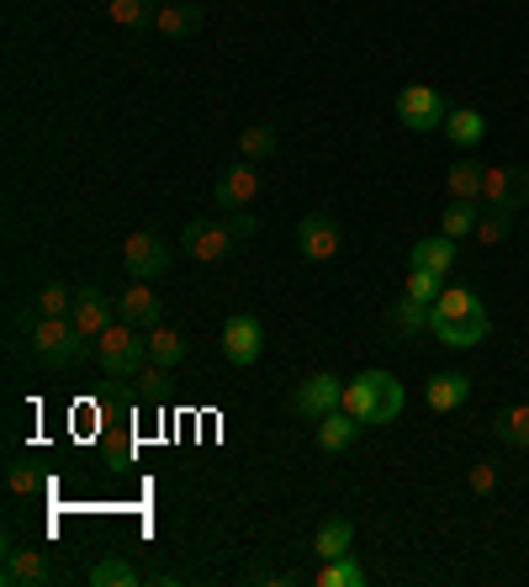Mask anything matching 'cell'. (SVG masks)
<instances>
[{"instance_id":"cell-1","label":"cell","mask_w":529,"mask_h":587,"mask_svg":"<svg viewBox=\"0 0 529 587\" xmlns=\"http://www.w3.org/2000/svg\"><path fill=\"white\" fill-rule=\"evenodd\" d=\"M429 334H434L440 345H450V350H477L492 334V317L466 286H445V291L429 302Z\"/></svg>"},{"instance_id":"cell-2","label":"cell","mask_w":529,"mask_h":587,"mask_svg":"<svg viewBox=\"0 0 529 587\" xmlns=\"http://www.w3.org/2000/svg\"><path fill=\"white\" fill-rule=\"evenodd\" d=\"M254 217L249 212H223V217H197V223H186V234H180V243H186V254H197L202 265H217V260H228L244 238H254Z\"/></svg>"},{"instance_id":"cell-3","label":"cell","mask_w":529,"mask_h":587,"mask_svg":"<svg viewBox=\"0 0 529 587\" xmlns=\"http://www.w3.org/2000/svg\"><path fill=\"white\" fill-rule=\"evenodd\" d=\"M344 413H355L361 424H392L403 413V382L392 371H361L355 382H344Z\"/></svg>"},{"instance_id":"cell-4","label":"cell","mask_w":529,"mask_h":587,"mask_svg":"<svg viewBox=\"0 0 529 587\" xmlns=\"http://www.w3.org/2000/svg\"><path fill=\"white\" fill-rule=\"evenodd\" d=\"M96 354H101V371L112 382H138V371L149 365V334L133 328V323H106L101 339H96Z\"/></svg>"},{"instance_id":"cell-5","label":"cell","mask_w":529,"mask_h":587,"mask_svg":"<svg viewBox=\"0 0 529 587\" xmlns=\"http://www.w3.org/2000/svg\"><path fill=\"white\" fill-rule=\"evenodd\" d=\"M27 345H33V360H38V365H48V371H64V365H75L80 354L96 350L90 339H80L75 317H33V328H27Z\"/></svg>"},{"instance_id":"cell-6","label":"cell","mask_w":529,"mask_h":587,"mask_svg":"<svg viewBox=\"0 0 529 587\" xmlns=\"http://www.w3.org/2000/svg\"><path fill=\"white\" fill-rule=\"evenodd\" d=\"M344 408V382L339 376H328V371H313V376H302L297 391H291V413L297 419H313V424H324L328 413H339Z\"/></svg>"},{"instance_id":"cell-7","label":"cell","mask_w":529,"mask_h":587,"mask_svg":"<svg viewBox=\"0 0 529 587\" xmlns=\"http://www.w3.org/2000/svg\"><path fill=\"white\" fill-rule=\"evenodd\" d=\"M445 117H450V107L434 85H403V96H398V122H403L407 133H434V127H445Z\"/></svg>"},{"instance_id":"cell-8","label":"cell","mask_w":529,"mask_h":587,"mask_svg":"<svg viewBox=\"0 0 529 587\" xmlns=\"http://www.w3.org/2000/svg\"><path fill=\"white\" fill-rule=\"evenodd\" d=\"M482 201H488V207H503V212L529 207V170L525 164H488V175H482Z\"/></svg>"},{"instance_id":"cell-9","label":"cell","mask_w":529,"mask_h":587,"mask_svg":"<svg viewBox=\"0 0 529 587\" xmlns=\"http://www.w3.org/2000/svg\"><path fill=\"white\" fill-rule=\"evenodd\" d=\"M123 265L133 280H160L169 271V243L160 234H149V228H138V234H127L123 243Z\"/></svg>"},{"instance_id":"cell-10","label":"cell","mask_w":529,"mask_h":587,"mask_svg":"<svg viewBox=\"0 0 529 587\" xmlns=\"http://www.w3.org/2000/svg\"><path fill=\"white\" fill-rule=\"evenodd\" d=\"M260 350H265V323L254 313H234L223 323V354H228V365L249 371L260 360Z\"/></svg>"},{"instance_id":"cell-11","label":"cell","mask_w":529,"mask_h":587,"mask_svg":"<svg viewBox=\"0 0 529 587\" xmlns=\"http://www.w3.org/2000/svg\"><path fill=\"white\" fill-rule=\"evenodd\" d=\"M70 317H75L80 339H90V345H96V339H101V328L117 317V302H112L101 286H80V291H75V313H70Z\"/></svg>"},{"instance_id":"cell-12","label":"cell","mask_w":529,"mask_h":587,"mask_svg":"<svg viewBox=\"0 0 529 587\" xmlns=\"http://www.w3.org/2000/svg\"><path fill=\"white\" fill-rule=\"evenodd\" d=\"M254 196H260V170L249 159H239L234 170H223V180H217V207L223 212H249Z\"/></svg>"},{"instance_id":"cell-13","label":"cell","mask_w":529,"mask_h":587,"mask_svg":"<svg viewBox=\"0 0 529 587\" xmlns=\"http://www.w3.org/2000/svg\"><path fill=\"white\" fill-rule=\"evenodd\" d=\"M297 249H302V260H313V265H324L339 254V228L328 223L324 212H307L302 223H297Z\"/></svg>"},{"instance_id":"cell-14","label":"cell","mask_w":529,"mask_h":587,"mask_svg":"<svg viewBox=\"0 0 529 587\" xmlns=\"http://www.w3.org/2000/svg\"><path fill=\"white\" fill-rule=\"evenodd\" d=\"M59 572L48 566V555L42 550H16V546H5V572H0V583L5 587H42V583H53Z\"/></svg>"},{"instance_id":"cell-15","label":"cell","mask_w":529,"mask_h":587,"mask_svg":"<svg viewBox=\"0 0 529 587\" xmlns=\"http://www.w3.org/2000/svg\"><path fill=\"white\" fill-rule=\"evenodd\" d=\"M202 22H206L202 0H169V5H160V16H154V33L180 42V38H191V33H202Z\"/></svg>"},{"instance_id":"cell-16","label":"cell","mask_w":529,"mask_h":587,"mask_svg":"<svg viewBox=\"0 0 529 587\" xmlns=\"http://www.w3.org/2000/svg\"><path fill=\"white\" fill-rule=\"evenodd\" d=\"M117 313H123V323H133V328H160V297H154V286L149 280H133L123 297H117Z\"/></svg>"},{"instance_id":"cell-17","label":"cell","mask_w":529,"mask_h":587,"mask_svg":"<svg viewBox=\"0 0 529 587\" xmlns=\"http://www.w3.org/2000/svg\"><path fill=\"white\" fill-rule=\"evenodd\" d=\"M424 397H429L434 413H455V408L471 397V376H461V371H440V376H429Z\"/></svg>"},{"instance_id":"cell-18","label":"cell","mask_w":529,"mask_h":587,"mask_svg":"<svg viewBox=\"0 0 529 587\" xmlns=\"http://www.w3.org/2000/svg\"><path fill=\"white\" fill-rule=\"evenodd\" d=\"M361 429H366V424H361L355 413H344V408H339V413H328L324 424H318V445H324L328 455H344V450L361 439Z\"/></svg>"},{"instance_id":"cell-19","label":"cell","mask_w":529,"mask_h":587,"mask_svg":"<svg viewBox=\"0 0 529 587\" xmlns=\"http://www.w3.org/2000/svg\"><path fill=\"white\" fill-rule=\"evenodd\" d=\"M106 16H112L123 33H154L160 0H106Z\"/></svg>"},{"instance_id":"cell-20","label":"cell","mask_w":529,"mask_h":587,"mask_svg":"<svg viewBox=\"0 0 529 587\" xmlns=\"http://www.w3.org/2000/svg\"><path fill=\"white\" fill-rule=\"evenodd\" d=\"M445 138L450 143H461V149H477V143L488 138V117H482L477 107H461V112H450L445 117Z\"/></svg>"},{"instance_id":"cell-21","label":"cell","mask_w":529,"mask_h":587,"mask_svg":"<svg viewBox=\"0 0 529 587\" xmlns=\"http://www.w3.org/2000/svg\"><path fill=\"white\" fill-rule=\"evenodd\" d=\"M318 587H366V566L355 561V550L328 555L324 566H318Z\"/></svg>"},{"instance_id":"cell-22","label":"cell","mask_w":529,"mask_h":587,"mask_svg":"<svg viewBox=\"0 0 529 587\" xmlns=\"http://www.w3.org/2000/svg\"><path fill=\"white\" fill-rule=\"evenodd\" d=\"M482 175H488V164H477V159H461V164H455V170L445 175L450 201H482Z\"/></svg>"},{"instance_id":"cell-23","label":"cell","mask_w":529,"mask_h":587,"mask_svg":"<svg viewBox=\"0 0 529 587\" xmlns=\"http://www.w3.org/2000/svg\"><path fill=\"white\" fill-rule=\"evenodd\" d=\"M407 265H424V271H440L450 275L455 271V238H424V243H413V254H407Z\"/></svg>"},{"instance_id":"cell-24","label":"cell","mask_w":529,"mask_h":587,"mask_svg":"<svg viewBox=\"0 0 529 587\" xmlns=\"http://www.w3.org/2000/svg\"><path fill=\"white\" fill-rule=\"evenodd\" d=\"M355 546V524H350V519H344V513H333V519H324V524H318V535H313V550H318V555H344V550Z\"/></svg>"},{"instance_id":"cell-25","label":"cell","mask_w":529,"mask_h":587,"mask_svg":"<svg viewBox=\"0 0 529 587\" xmlns=\"http://www.w3.org/2000/svg\"><path fill=\"white\" fill-rule=\"evenodd\" d=\"M149 360H160V365H180V360H186V334L169 328V323L149 328Z\"/></svg>"},{"instance_id":"cell-26","label":"cell","mask_w":529,"mask_h":587,"mask_svg":"<svg viewBox=\"0 0 529 587\" xmlns=\"http://www.w3.org/2000/svg\"><path fill=\"white\" fill-rule=\"evenodd\" d=\"M477 223H482V201H450L445 217H440V228H445V238H466L477 234Z\"/></svg>"},{"instance_id":"cell-27","label":"cell","mask_w":529,"mask_h":587,"mask_svg":"<svg viewBox=\"0 0 529 587\" xmlns=\"http://www.w3.org/2000/svg\"><path fill=\"white\" fill-rule=\"evenodd\" d=\"M418 328H429V302H418V297H403V302L392 308V334H398V339H413Z\"/></svg>"},{"instance_id":"cell-28","label":"cell","mask_w":529,"mask_h":587,"mask_svg":"<svg viewBox=\"0 0 529 587\" xmlns=\"http://www.w3.org/2000/svg\"><path fill=\"white\" fill-rule=\"evenodd\" d=\"M497 439H508L514 450H529V402H514L497 413Z\"/></svg>"},{"instance_id":"cell-29","label":"cell","mask_w":529,"mask_h":587,"mask_svg":"<svg viewBox=\"0 0 529 587\" xmlns=\"http://www.w3.org/2000/svg\"><path fill=\"white\" fill-rule=\"evenodd\" d=\"M33 308H38V317H70L75 313V291L64 280H48L38 297H33Z\"/></svg>"},{"instance_id":"cell-30","label":"cell","mask_w":529,"mask_h":587,"mask_svg":"<svg viewBox=\"0 0 529 587\" xmlns=\"http://www.w3.org/2000/svg\"><path fill=\"white\" fill-rule=\"evenodd\" d=\"M270 154H276V127L254 122V127H244V133H239V159L260 164V159H270Z\"/></svg>"},{"instance_id":"cell-31","label":"cell","mask_w":529,"mask_h":587,"mask_svg":"<svg viewBox=\"0 0 529 587\" xmlns=\"http://www.w3.org/2000/svg\"><path fill=\"white\" fill-rule=\"evenodd\" d=\"M90 587H133L138 583V572L127 566V561H117V555H106V561H96L90 566V577H85Z\"/></svg>"},{"instance_id":"cell-32","label":"cell","mask_w":529,"mask_h":587,"mask_svg":"<svg viewBox=\"0 0 529 587\" xmlns=\"http://www.w3.org/2000/svg\"><path fill=\"white\" fill-rule=\"evenodd\" d=\"M508 234H514V212H503V207H488V201H482V223H477V238H482V243H503Z\"/></svg>"},{"instance_id":"cell-33","label":"cell","mask_w":529,"mask_h":587,"mask_svg":"<svg viewBox=\"0 0 529 587\" xmlns=\"http://www.w3.org/2000/svg\"><path fill=\"white\" fill-rule=\"evenodd\" d=\"M445 291V275L440 271H424V265H407V297H418V302H434Z\"/></svg>"},{"instance_id":"cell-34","label":"cell","mask_w":529,"mask_h":587,"mask_svg":"<svg viewBox=\"0 0 529 587\" xmlns=\"http://www.w3.org/2000/svg\"><path fill=\"white\" fill-rule=\"evenodd\" d=\"M5 487H11V498H33L42 487V476L33 471V461H11L5 466Z\"/></svg>"},{"instance_id":"cell-35","label":"cell","mask_w":529,"mask_h":587,"mask_svg":"<svg viewBox=\"0 0 529 587\" xmlns=\"http://www.w3.org/2000/svg\"><path fill=\"white\" fill-rule=\"evenodd\" d=\"M164 382H169V365H160V360H149V365L138 371V397H143V402H154V397H164Z\"/></svg>"},{"instance_id":"cell-36","label":"cell","mask_w":529,"mask_h":587,"mask_svg":"<svg viewBox=\"0 0 529 587\" xmlns=\"http://www.w3.org/2000/svg\"><path fill=\"white\" fill-rule=\"evenodd\" d=\"M492 487H497V471H492V461H477V466H471V492H482V498H488Z\"/></svg>"}]
</instances>
